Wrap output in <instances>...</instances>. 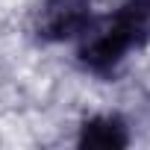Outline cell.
I'll return each instance as SVG.
<instances>
[{"label": "cell", "instance_id": "277c9868", "mask_svg": "<svg viewBox=\"0 0 150 150\" xmlns=\"http://www.w3.org/2000/svg\"><path fill=\"white\" fill-rule=\"evenodd\" d=\"M132 47L150 44V0H127L112 15Z\"/></svg>", "mask_w": 150, "mask_h": 150}, {"label": "cell", "instance_id": "3957f363", "mask_svg": "<svg viewBox=\"0 0 150 150\" xmlns=\"http://www.w3.org/2000/svg\"><path fill=\"white\" fill-rule=\"evenodd\" d=\"M129 144L127 124L118 115H97L83 124L80 132V147H97V150H118Z\"/></svg>", "mask_w": 150, "mask_h": 150}, {"label": "cell", "instance_id": "7a4b0ae2", "mask_svg": "<svg viewBox=\"0 0 150 150\" xmlns=\"http://www.w3.org/2000/svg\"><path fill=\"white\" fill-rule=\"evenodd\" d=\"M91 21V0H44L35 12V33L44 41L77 38Z\"/></svg>", "mask_w": 150, "mask_h": 150}, {"label": "cell", "instance_id": "6da1fadb", "mask_svg": "<svg viewBox=\"0 0 150 150\" xmlns=\"http://www.w3.org/2000/svg\"><path fill=\"white\" fill-rule=\"evenodd\" d=\"M129 50H132V44H129V38L124 35V30L118 27V21L112 15L100 18L94 24L88 21V27L80 33V62L88 71L106 74L115 65H121Z\"/></svg>", "mask_w": 150, "mask_h": 150}]
</instances>
